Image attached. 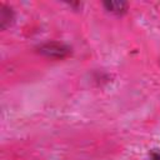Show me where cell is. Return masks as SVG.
Here are the masks:
<instances>
[{"label":"cell","mask_w":160,"mask_h":160,"mask_svg":"<svg viewBox=\"0 0 160 160\" xmlns=\"http://www.w3.org/2000/svg\"><path fill=\"white\" fill-rule=\"evenodd\" d=\"M40 51L48 56H55V58H64L68 52L69 49L61 44L58 42H51V44H45L44 46L40 48Z\"/></svg>","instance_id":"6da1fadb"},{"label":"cell","mask_w":160,"mask_h":160,"mask_svg":"<svg viewBox=\"0 0 160 160\" xmlns=\"http://www.w3.org/2000/svg\"><path fill=\"white\" fill-rule=\"evenodd\" d=\"M104 6H105L109 11L120 15V14H122V12L126 11L128 4L124 2V1H106V2H104Z\"/></svg>","instance_id":"7a4b0ae2"},{"label":"cell","mask_w":160,"mask_h":160,"mask_svg":"<svg viewBox=\"0 0 160 160\" xmlns=\"http://www.w3.org/2000/svg\"><path fill=\"white\" fill-rule=\"evenodd\" d=\"M12 19H14V15H12L11 9H8V8H5V5H1L0 6V22H1V28L2 29L8 28L12 22Z\"/></svg>","instance_id":"3957f363"},{"label":"cell","mask_w":160,"mask_h":160,"mask_svg":"<svg viewBox=\"0 0 160 160\" xmlns=\"http://www.w3.org/2000/svg\"><path fill=\"white\" fill-rule=\"evenodd\" d=\"M150 159L151 160H160V151H151Z\"/></svg>","instance_id":"277c9868"}]
</instances>
